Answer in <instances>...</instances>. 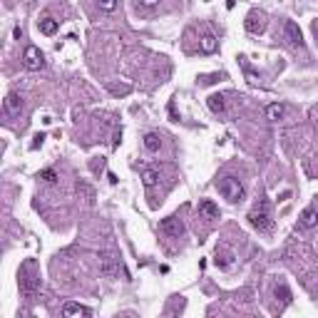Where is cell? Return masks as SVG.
Wrapping results in <instances>:
<instances>
[{
	"label": "cell",
	"instance_id": "19",
	"mask_svg": "<svg viewBox=\"0 0 318 318\" xmlns=\"http://www.w3.org/2000/svg\"><path fill=\"white\" fill-rule=\"evenodd\" d=\"M231 259H234L231 254H222V256H219V251H216V259H214V263H216V266H222V268H226V266L231 263Z\"/></svg>",
	"mask_w": 318,
	"mask_h": 318
},
{
	"label": "cell",
	"instance_id": "8",
	"mask_svg": "<svg viewBox=\"0 0 318 318\" xmlns=\"http://www.w3.org/2000/svg\"><path fill=\"white\" fill-rule=\"evenodd\" d=\"M283 35H286V40H288L291 45H303V38H301V30H299V25H296L293 20H288V22L283 25Z\"/></svg>",
	"mask_w": 318,
	"mask_h": 318
},
{
	"label": "cell",
	"instance_id": "14",
	"mask_svg": "<svg viewBox=\"0 0 318 318\" xmlns=\"http://www.w3.org/2000/svg\"><path fill=\"white\" fill-rule=\"evenodd\" d=\"M40 33H42V35H55L57 33V20H53V18L40 20Z\"/></svg>",
	"mask_w": 318,
	"mask_h": 318
},
{
	"label": "cell",
	"instance_id": "6",
	"mask_svg": "<svg viewBox=\"0 0 318 318\" xmlns=\"http://www.w3.org/2000/svg\"><path fill=\"white\" fill-rule=\"evenodd\" d=\"M22 60H25V67H28V70H40V67H42V53H40L35 45H28V47H25Z\"/></svg>",
	"mask_w": 318,
	"mask_h": 318
},
{
	"label": "cell",
	"instance_id": "4",
	"mask_svg": "<svg viewBox=\"0 0 318 318\" xmlns=\"http://www.w3.org/2000/svg\"><path fill=\"white\" fill-rule=\"evenodd\" d=\"M100 271L105 274V276H110V279H114V276H119V261L114 259L112 254H100Z\"/></svg>",
	"mask_w": 318,
	"mask_h": 318
},
{
	"label": "cell",
	"instance_id": "13",
	"mask_svg": "<svg viewBox=\"0 0 318 318\" xmlns=\"http://www.w3.org/2000/svg\"><path fill=\"white\" fill-rule=\"evenodd\" d=\"M159 147H162V137H159L157 132H147V134H144V150L157 152Z\"/></svg>",
	"mask_w": 318,
	"mask_h": 318
},
{
	"label": "cell",
	"instance_id": "2",
	"mask_svg": "<svg viewBox=\"0 0 318 318\" xmlns=\"http://www.w3.org/2000/svg\"><path fill=\"white\" fill-rule=\"evenodd\" d=\"M219 191H222V197L229 199V202H241L243 199V187L239 179H234V177H224L222 182H219Z\"/></svg>",
	"mask_w": 318,
	"mask_h": 318
},
{
	"label": "cell",
	"instance_id": "1",
	"mask_svg": "<svg viewBox=\"0 0 318 318\" xmlns=\"http://www.w3.org/2000/svg\"><path fill=\"white\" fill-rule=\"evenodd\" d=\"M249 224L254 226V229H259V231L271 229V206H268L266 199H261L259 204L249 211Z\"/></svg>",
	"mask_w": 318,
	"mask_h": 318
},
{
	"label": "cell",
	"instance_id": "20",
	"mask_svg": "<svg viewBox=\"0 0 318 318\" xmlns=\"http://www.w3.org/2000/svg\"><path fill=\"white\" fill-rule=\"evenodd\" d=\"M276 296H281L283 303H291V291H288L286 286H276Z\"/></svg>",
	"mask_w": 318,
	"mask_h": 318
},
{
	"label": "cell",
	"instance_id": "23",
	"mask_svg": "<svg viewBox=\"0 0 318 318\" xmlns=\"http://www.w3.org/2000/svg\"><path fill=\"white\" fill-rule=\"evenodd\" d=\"M137 3H139V5H144V8H154L159 0H137Z\"/></svg>",
	"mask_w": 318,
	"mask_h": 318
},
{
	"label": "cell",
	"instance_id": "16",
	"mask_svg": "<svg viewBox=\"0 0 318 318\" xmlns=\"http://www.w3.org/2000/svg\"><path fill=\"white\" fill-rule=\"evenodd\" d=\"M209 110L211 112H224V94H211L209 97Z\"/></svg>",
	"mask_w": 318,
	"mask_h": 318
},
{
	"label": "cell",
	"instance_id": "15",
	"mask_svg": "<svg viewBox=\"0 0 318 318\" xmlns=\"http://www.w3.org/2000/svg\"><path fill=\"white\" fill-rule=\"evenodd\" d=\"M283 114H286V107H283V105H268V107H266V117L274 119V122H279Z\"/></svg>",
	"mask_w": 318,
	"mask_h": 318
},
{
	"label": "cell",
	"instance_id": "12",
	"mask_svg": "<svg viewBox=\"0 0 318 318\" xmlns=\"http://www.w3.org/2000/svg\"><path fill=\"white\" fill-rule=\"evenodd\" d=\"M62 313H65V316H90L92 311L85 308V306H80V303H65Z\"/></svg>",
	"mask_w": 318,
	"mask_h": 318
},
{
	"label": "cell",
	"instance_id": "9",
	"mask_svg": "<svg viewBox=\"0 0 318 318\" xmlns=\"http://www.w3.org/2000/svg\"><path fill=\"white\" fill-rule=\"evenodd\" d=\"M5 112L8 114H20L22 112V100H20V94L10 92L5 97Z\"/></svg>",
	"mask_w": 318,
	"mask_h": 318
},
{
	"label": "cell",
	"instance_id": "17",
	"mask_svg": "<svg viewBox=\"0 0 318 318\" xmlns=\"http://www.w3.org/2000/svg\"><path fill=\"white\" fill-rule=\"evenodd\" d=\"M142 182H144V187H154V184L159 182V172H157V169H144Z\"/></svg>",
	"mask_w": 318,
	"mask_h": 318
},
{
	"label": "cell",
	"instance_id": "5",
	"mask_svg": "<svg viewBox=\"0 0 318 318\" xmlns=\"http://www.w3.org/2000/svg\"><path fill=\"white\" fill-rule=\"evenodd\" d=\"M30 271V263L22 268V274H20V286H22V291L28 293V296H33L35 291H38V286H40V279L35 276V274H28Z\"/></svg>",
	"mask_w": 318,
	"mask_h": 318
},
{
	"label": "cell",
	"instance_id": "18",
	"mask_svg": "<svg viewBox=\"0 0 318 318\" xmlns=\"http://www.w3.org/2000/svg\"><path fill=\"white\" fill-rule=\"evenodd\" d=\"M214 50H216V38L211 33H206L202 38V53H214Z\"/></svg>",
	"mask_w": 318,
	"mask_h": 318
},
{
	"label": "cell",
	"instance_id": "22",
	"mask_svg": "<svg viewBox=\"0 0 318 318\" xmlns=\"http://www.w3.org/2000/svg\"><path fill=\"white\" fill-rule=\"evenodd\" d=\"M40 179H45V182H50V184H53V182L57 179V174L53 172V169H45V172H40Z\"/></svg>",
	"mask_w": 318,
	"mask_h": 318
},
{
	"label": "cell",
	"instance_id": "7",
	"mask_svg": "<svg viewBox=\"0 0 318 318\" xmlns=\"http://www.w3.org/2000/svg\"><path fill=\"white\" fill-rule=\"evenodd\" d=\"M246 30L251 33V35H259L266 30V18H263V13H249V18H246Z\"/></svg>",
	"mask_w": 318,
	"mask_h": 318
},
{
	"label": "cell",
	"instance_id": "3",
	"mask_svg": "<svg viewBox=\"0 0 318 318\" xmlns=\"http://www.w3.org/2000/svg\"><path fill=\"white\" fill-rule=\"evenodd\" d=\"M159 231H162L164 236H169V239H179V236L184 234V224H182L179 216H167V219H162Z\"/></svg>",
	"mask_w": 318,
	"mask_h": 318
},
{
	"label": "cell",
	"instance_id": "11",
	"mask_svg": "<svg viewBox=\"0 0 318 318\" xmlns=\"http://www.w3.org/2000/svg\"><path fill=\"white\" fill-rule=\"evenodd\" d=\"M199 214L206 216V219H219V206L214 204V202H209V199H204L199 204Z\"/></svg>",
	"mask_w": 318,
	"mask_h": 318
},
{
	"label": "cell",
	"instance_id": "24",
	"mask_svg": "<svg viewBox=\"0 0 318 318\" xmlns=\"http://www.w3.org/2000/svg\"><path fill=\"white\" fill-rule=\"evenodd\" d=\"M246 77H249V82H251V85H256V82H259V77L254 75V72H246Z\"/></svg>",
	"mask_w": 318,
	"mask_h": 318
},
{
	"label": "cell",
	"instance_id": "21",
	"mask_svg": "<svg viewBox=\"0 0 318 318\" xmlns=\"http://www.w3.org/2000/svg\"><path fill=\"white\" fill-rule=\"evenodd\" d=\"M97 5H100L102 10H107V13H112L114 8H117V0H97Z\"/></svg>",
	"mask_w": 318,
	"mask_h": 318
},
{
	"label": "cell",
	"instance_id": "10",
	"mask_svg": "<svg viewBox=\"0 0 318 318\" xmlns=\"http://www.w3.org/2000/svg\"><path fill=\"white\" fill-rule=\"evenodd\" d=\"M318 226V211L316 209H306L301 214V229H313Z\"/></svg>",
	"mask_w": 318,
	"mask_h": 318
}]
</instances>
